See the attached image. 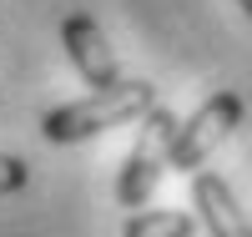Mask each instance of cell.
Returning <instances> with one entry per match:
<instances>
[{
	"mask_svg": "<svg viewBox=\"0 0 252 237\" xmlns=\"http://www.w3.org/2000/svg\"><path fill=\"white\" fill-rule=\"evenodd\" d=\"M237 10H242V15H247V20H252V0H237Z\"/></svg>",
	"mask_w": 252,
	"mask_h": 237,
	"instance_id": "obj_8",
	"label": "cell"
},
{
	"mask_svg": "<svg viewBox=\"0 0 252 237\" xmlns=\"http://www.w3.org/2000/svg\"><path fill=\"white\" fill-rule=\"evenodd\" d=\"M192 207H197L207 237H252V222L237 202V192L217 171H192Z\"/></svg>",
	"mask_w": 252,
	"mask_h": 237,
	"instance_id": "obj_5",
	"label": "cell"
},
{
	"mask_svg": "<svg viewBox=\"0 0 252 237\" xmlns=\"http://www.w3.org/2000/svg\"><path fill=\"white\" fill-rule=\"evenodd\" d=\"M61 46H66L71 66L81 71V81H86L91 91H101V86L121 81V61H116L111 40H106V31L96 26L91 10H71L66 20H61Z\"/></svg>",
	"mask_w": 252,
	"mask_h": 237,
	"instance_id": "obj_4",
	"label": "cell"
},
{
	"mask_svg": "<svg viewBox=\"0 0 252 237\" xmlns=\"http://www.w3.org/2000/svg\"><path fill=\"white\" fill-rule=\"evenodd\" d=\"M121 237H197V217L177 207H131Z\"/></svg>",
	"mask_w": 252,
	"mask_h": 237,
	"instance_id": "obj_6",
	"label": "cell"
},
{
	"mask_svg": "<svg viewBox=\"0 0 252 237\" xmlns=\"http://www.w3.org/2000/svg\"><path fill=\"white\" fill-rule=\"evenodd\" d=\"M26 182H31L26 157H5V152H0V197H5V192H20Z\"/></svg>",
	"mask_w": 252,
	"mask_h": 237,
	"instance_id": "obj_7",
	"label": "cell"
},
{
	"mask_svg": "<svg viewBox=\"0 0 252 237\" xmlns=\"http://www.w3.org/2000/svg\"><path fill=\"white\" fill-rule=\"evenodd\" d=\"M157 106V86L152 81H111L101 91L81 96V101H66L56 111L40 116V136L51 146H71V141H91L101 132H116L126 121H141L146 111Z\"/></svg>",
	"mask_w": 252,
	"mask_h": 237,
	"instance_id": "obj_1",
	"label": "cell"
},
{
	"mask_svg": "<svg viewBox=\"0 0 252 237\" xmlns=\"http://www.w3.org/2000/svg\"><path fill=\"white\" fill-rule=\"evenodd\" d=\"M172 136H177L172 106H152V111L141 116V132H136V141H131V152H126L121 171H116V202H121L126 212L152 202L161 171H166V162H172Z\"/></svg>",
	"mask_w": 252,
	"mask_h": 237,
	"instance_id": "obj_2",
	"label": "cell"
},
{
	"mask_svg": "<svg viewBox=\"0 0 252 237\" xmlns=\"http://www.w3.org/2000/svg\"><path fill=\"white\" fill-rule=\"evenodd\" d=\"M242 121V96L237 91H212L187 121H177V136H172V171H197L217 146L237 132Z\"/></svg>",
	"mask_w": 252,
	"mask_h": 237,
	"instance_id": "obj_3",
	"label": "cell"
}]
</instances>
